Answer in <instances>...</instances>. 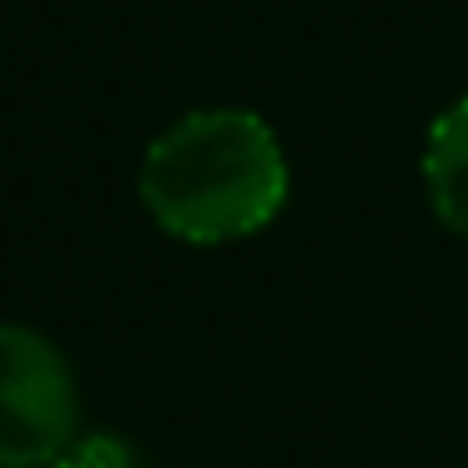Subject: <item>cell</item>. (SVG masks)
<instances>
[{
    "label": "cell",
    "mask_w": 468,
    "mask_h": 468,
    "mask_svg": "<svg viewBox=\"0 0 468 468\" xmlns=\"http://www.w3.org/2000/svg\"><path fill=\"white\" fill-rule=\"evenodd\" d=\"M142 207L166 237L222 247L277 222L292 192L277 132L247 106H207L172 122L142 156Z\"/></svg>",
    "instance_id": "6da1fadb"
},
{
    "label": "cell",
    "mask_w": 468,
    "mask_h": 468,
    "mask_svg": "<svg viewBox=\"0 0 468 468\" xmlns=\"http://www.w3.org/2000/svg\"><path fill=\"white\" fill-rule=\"evenodd\" d=\"M81 438V393L46 333L0 323V468H56Z\"/></svg>",
    "instance_id": "7a4b0ae2"
},
{
    "label": "cell",
    "mask_w": 468,
    "mask_h": 468,
    "mask_svg": "<svg viewBox=\"0 0 468 468\" xmlns=\"http://www.w3.org/2000/svg\"><path fill=\"white\" fill-rule=\"evenodd\" d=\"M423 186L428 207L448 232L468 237V96L438 112L423 142Z\"/></svg>",
    "instance_id": "3957f363"
},
{
    "label": "cell",
    "mask_w": 468,
    "mask_h": 468,
    "mask_svg": "<svg viewBox=\"0 0 468 468\" xmlns=\"http://www.w3.org/2000/svg\"><path fill=\"white\" fill-rule=\"evenodd\" d=\"M56 468H142V458H136V448L116 433H81L61 458H56Z\"/></svg>",
    "instance_id": "277c9868"
}]
</instances>
